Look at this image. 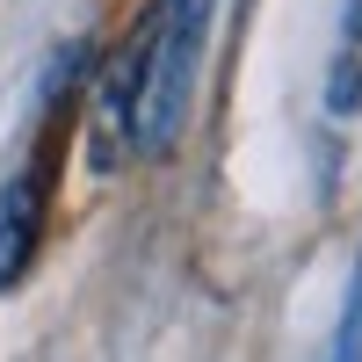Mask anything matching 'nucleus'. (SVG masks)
<instances>
[{
    "label": "nucleus",
    "mask_w": 362,
    "mask_h": 362,
    "mask_svg": "<svg viewBox=\"0 0 362 362\" xmlns=\"http://www.w3.org/2000/svg\"><path fill=\"white\" fill-rule=\"evenodd\" d=\"M334 362H362V261H355V283H348V312H341V334H334Z\"/></svg>",
    "instance_id": "7ed1b4c3"
},
{
    "label": "nucleus",
    "mask_w": 362,
    "mask_h": 362,
    "mask_svg": "<svg viewBox=\"0 0 362 362\" xmlns=\"http://www.w3.org/2000/svg\"><path fill=\"white\" fill-rule=\"evenodd\" d=\"M203 22L210 0H167L138 37V80H131V145L138 153H167L189 109V80H196V51H203Z\"/></svg>",
    "instance_id": "f257e3e1"
},
{
    "label": "nucleus",
    "mask_w": 362,
    "mask_h": 362,
    "mask_svg": "<svg viewBox=\"0 0 362 362\" xmlns=\"http://www.w3.org/2000/svg\"><path fill=\"white\" fill-rule=\"evenodd\" d=\"M29 247H37V174H15L0 189V290L29 268Z\"/></svg>",
    "instance_id": "f03ea898"
}]
</instances>
